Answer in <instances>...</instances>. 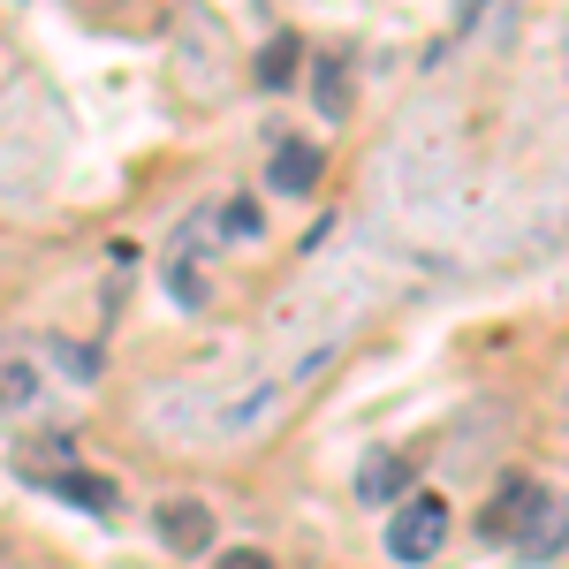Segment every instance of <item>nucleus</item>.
I'll list each match as a JSON object with an SVG mask.
<instances>
[{"instance_id":"nucleus-12","label":"nucleus","mask_w":569,"mask_h":569,"mask_svg":"<svg viewBox=\"0 0 569 569\" xmlns=\"http://www.w3.org/2000/svg\"><path fill=\"white\" fill-rule=\"evenodd\" d=\"M168 289H176V297H182V305H206V281H198V266H168Z\"/></svg>"},{"instance_id":"nucleus-8","label":"nucleus","mask_w":569,"mask_h":569,"mask_svg":"<svg viewBox=\"0 0 569 569\" xmlns=\"http://www.w3.org/2000/svg\"><path fill=\"white\" fill-rule=\"evenodd\" d=\"M53 493H61V501H77V509H114V486L91 479V471H69V479H53Z\"/></svg>"},{"instance_id":"nucleus-5","label":"nucleus","mask_w":569,"mask_h":569,"mask_svg":"<svg viewBox=\"0 0 569 569\" xmlns=\"http://www.w3.org/2000/svg\"><path fill=\"white\" fill-rule=\"evenodd\" d=\"M69 463H77V440L69 433H53V440H31V448H16V471L23 479H69Z\"/></svg>"},{"instance_id":"nucleus-3","label":"nucleus","mask_w":569,"mask_h":569,"mask_svg":"<svg viewBox=\"0 0 569 569\" xmlns=\"http://www.w3.org/2000/svg\"><path fill=\"white\" fill-rule=\"evenodd\" d=\"M410 493V456H395V448H372L365 463H357V501L365 509H388Z\"/></svg>"},{"instance_id":"nucleus-11","label":"nucleus","mask_w":569,"mask_h":569,"mask_svg":"<svg viewBox=\"0 0 569 569\" xmlns=\"http://www.w3.org/2000/svg\"><path fill=\"white\" fill-rule=\"evenodd\" d=\"M31 365H0V402H31Z\"/></svg>"},{"instance_id":"nucleus-9","label":"nucleus","mask_w":569,"mask_h":569,"mask_svg":"<svg viewBox=\"0 0 569 569\" xmlns=\"http://www.w3.org/2000/svg\"><path fill=\"white\" fill-rule=\"evenodd\" d=\"M311 84H319V114H342V107H350V84H342V61H319V77H311Z\"/></svg>"},{"instance_id":"nucleus-13","label":"nucleus","mask_w":569,"mask_h":569,"mask_svg":"<svg viewBox=\"0 0 569 569\" xmlns=\"http://www.w3.org/2000/svg\"><path fill=\"white\" fill-rule=\"evenodd\" d=\"M213 569H273V555H259V547H243V555H220Z\"/></svg>"},{"instance_id":"nucleus-4","label":"nucleus","mask_w":569,"mask_h":569,"mask_svg":"<svg viewBox=\"0 0 569 569\" xmlns=\"http://www.w3.org/2000/svg\"><path fill=\"white\" fill-rule=\"evenodd\" d=\"M160 539H168L176 555H206V547H213V509H206V501H168V509H160Z\"/></svg>"},{"instance_id":"nucleus-6","label":"nucleus","mask_w":569,"mask_h":569,"mask_svg":"<svg viewBox=\"0 0 569 569\" xmlns=\"http://www.w3.org/2000/svg\"><path fill=\"white\" fill-rule=\"evenodd\" d=\"M266 182H273V190H289V198H305L311 182H319V152H311V144H281V152H273V168H266Z\"/></svg>"},{"instance_id":"nucleus-10","label":"nucleus","mask_w":569,"mask_h":569,"mask_svg":"<svg viewBox=\"0 0 569 569\" xmlns=\"http://www.w3.org/2000/svg\"><path fill=\"white\" fill-rule=\"evenodd\" d=\"M220 228H228V236H259V206H251V198H228V206H220Z\"/></svg>"},{"instance_id":"nucleus-2","label":"nucleus","mask_w":569,"mask_h":569,"mask_svg":"<svg viewBox=\"0 0 569 569\" xmlns=\"http://www.w3.org/2000/svg\"><path fill=\"white\" fill-rule=\"evenodd\" d=\"M440 539H448V501L440 493H410L388 525V555L395 562H433Z\"/></svg>"},{"instance_id":"nucleus-7","label":"nucleus","mask_w":569,"mask_h":569,"mask_svg":"<svg viewBox=\"0 0 569 569\" xmlns=\"http://www.w3.org/2000/svg\"><path fill=\"white\" fill-rule=\"evenodd\" d=\"M297 61H305V46H297V39H273L259 53V84L266 91H289V84H297Z\"/></svg>"},{"instance_id":"nucleus-1","label":"nucleus","mask_w":569,"mask_h":569,"mask_svg":"<svg viewBox=\"0 0 569 569\" xmlns=\"http://www.w3.org/2000/svg\"><path fill=\"white\" fill-rule=\"evenodd\" d=\"M517 555L525 562H555L569 555V493H547V486H531L525 493V517H517Z\"/></svg>"}]
</instances>
